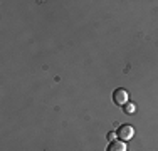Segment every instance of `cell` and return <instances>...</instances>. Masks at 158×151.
<instances>
[{
	"instance_id": "6da1fadb",
	"label": "cell",
	"mask_w": 158,
	"mask_h": 151,
	"mask_svg": "<svg viewBox=\"0 0 158 151\" xmlns=\"http://www.w3.org/2000/svg\"><path fill=\"white\" fill-rule=\"evenodd\" d=\"M133 134H135V129L130 124H121V126L118 128V133H116V136H118L121 141H130V139L133 138Z\"/></svg>"
},
{
	"instance_id": "7a4b0ae2",
	"label": "cell",
	"mask_w": 158,
	"mask_h": 151,
	"mask_svg": "<svg viewBox=\"0 0 158 151\" xmlns=\"http://www.w3.org/2000/svg\"><path fill=\"white\" fill-rule=\"evenodd\" d=\"M113 101H114L118 106H123L128 103V92L125 89H116L114 92H113Z\"/></svg>"
},
{
	"instance_id": "3957f363",
	"label": "cell",
	"mask_w": 158,
	"mask_h": 151,
	"mask_svg": "<svg viewBox=\"0 0 158 151\" xmlns=\"http://www.w3.org/2000/svg\"><path fill=\"white\" fill-rule=\"evenodd\" d=\"M106 151H126V145L125 141H111Z\"/></svg>"
},
{
	"instance_id": "277c9868",
	"label": "cell",
	"mask_w": 158,
	"mask_h": 151,
	"mask_svg": "<svg viewBox=\"0 0 158 151\" xmlns=\"http://www.w3.org/2000/svg\"><path fill=\"white\" fill-rule=\"evenodd\" d=\"M135 109H136V108H135V104H126L125 112H126V114H133V112H135Z\"/></svg>"
},
{
	"instance_id": "5b68a950",
	"label": "cell",
	"mask_w": 158,
	"mask_h": 151,
	"mask_svg": "<svg viewBox=\"0 0 158 151\" xmlns=\"http://www.w3.org/2000/svg\"><path fill=\"white\" fill-rule=\"evenodd\" d=\"M114 138H116V133H110V134H108V139H110V141H114Z\"/></svg>"
}]
</instances>
